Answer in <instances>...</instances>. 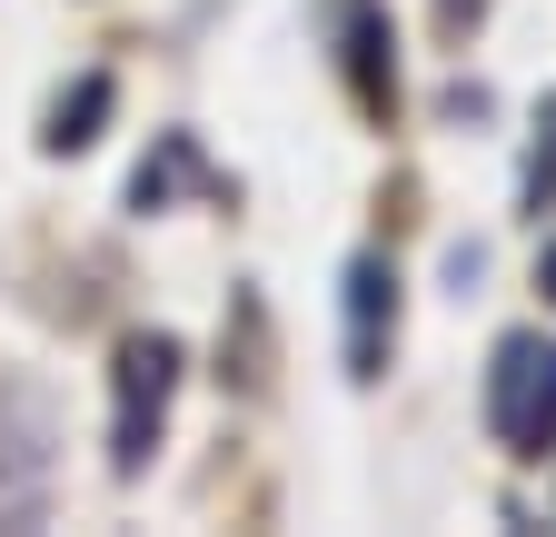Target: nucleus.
<instances>
[{
    "label": "nucleus",
    "instance_id": "nucleus-1",
    "mask_svg": "<svg viewBox=\"0 0 556 537\" xmlns=\"http://www.w3.org/2000/svg\"><path fill=\"white\" fill-rule=\"evenodd\" d=\"M486 438L507 458H546L556 448V339L517 328L497 339V369H486Z\"/></svg>",
    "mask_w": 556,
    "mask_h": 537
},
{
    "label": "nucleus",
    "instance_id": "nucleus-2",
    "mask_svg": "<svg viewBox=\"0 0 556 537\" xmlns=\"http://www.w3.org/2000/svg\"><path fill=\"white\" fill-rule=\"evenodd\" d=\"M169 388H179V339H160V328L119 339V409H110V467H119V478L150 467L160 419H169Z\"/></svg>",
    "mask_w": 556,
    "mask_h": 537
},
{
    "label": "nucleus",
    "instance_id": "nucleus-3",
    "mask_svg": "<svg viewBox=\"0 0 556 537\" xmlns=\"http://www.w3.org/2000/svg\"><path fill=\"white\" fill-rule=\"evenodd\" d=\"M388 339H397V268L378 249H358V259H348V369L378 378L388 369Z\"/></svg>",
    "mask_w": 556,
    "mask_h": 537
},
{
    "label": "nucleus",
    "instance_id": "nucleus-4",
    "mask_svg": "<svg viewBox=\"0 0 556 537\" xmlns=\"http://www.w3.org/2000/svg\"><path fill=\"white\" fill-rule=\"evenodd\" d=\"M378 50H388V21L368 11V0H348V71H358V100H368V110H388V90H397Z\"/></svg>",
    "mask_w": 556,
    "mask_h": 537
},
{
    "label": "nucleus",
    "instance_id": "nucleus-5",
    "mask_svg": "<svg viewBox=\"0 0 556 537\" xmlns=\"http://www.w3.org/2000/svg\"><path fill=\"white\" fill-rule=\"evenodd\" d=\"M100 120H110V80L90 71L80 90H60V110H50V129H40V150H90Z\"/></svg>",
    "mask_w": 556,
    "mask_h": 537
},
{
    "label": "nucleus",
    "instance_id": "nucleus-6",
    "mask_svg": "<svg viewBox=\"0 0 556 537\" xmlns=\"http://www.w3.org/2000/svg\"><path fill=\"white\" fill-rule=\"evenodd\" d=\"M179 170H189V140H169V150H160V170H139V179H129V210H160Z\"/></svg>",
    "mask_w": 556,
    "mask_h": 537
},
{
    "label": "nucleus",
    "instance_id": "nucleus-7",
    "mask_svg": "<svg viewBox=\"0 0 556 537\" xmlns=\"http://www.w3.org/2000/svg\"><path fill=\"white\" fill-rule=\"evenodd\" d=\"M546 140H556V100H546ZM556 189V160H536V199Z\"/></svg>",
    "mask_w": 556,
    "mask_h": 537
},
{
    "label": "nucleus",
    "instance_id": "nucleus-8",
    "mask_svg": "<svg viewBox=\"0 0 556 537\" xmlns=\"http://www.w3.org/2000/svg\"><path fill=\"white\" fill-rule=\"evenodd\" d=\"M536 289H546V299H556V239H546V249H536Z\"/></svg>",
    "mask_w": 556,
    "mask_h": 537
}]
</instances>
